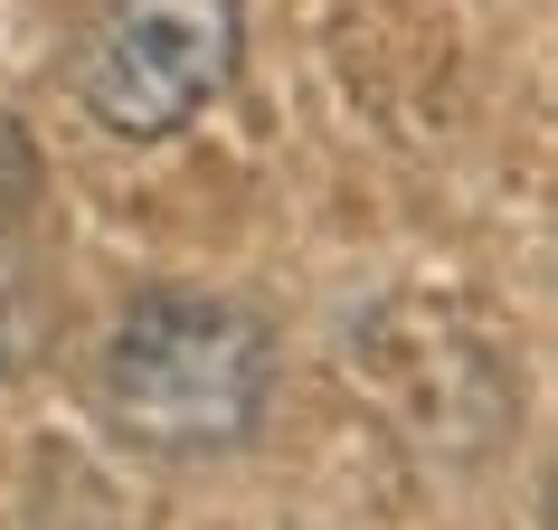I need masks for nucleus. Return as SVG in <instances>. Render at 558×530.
Returning <instances> with one entry per match:
<instances>
[{
  "label": "nucleus",
  "mask_w": 558,
  "mask_h": 530,
  "mask_svg": "<svg viewBox=\"0 0 558 530\" xmlns=\"http://www.w3.org/2000/svg\"><path fill=\"white\" fill-rule=\"evenodd\" d=\"M48 341V256H38V152L0 115V380Z\"/></svg>",
  "instance_id": "nucleus-3"
},
{
  "label": "nucleus",
  "mask_w": 558,
  "mask_h": 530,
  "mask_svg": "<svg viewBox=\"0 0 558 530\" xmlns=\"http://www.w3.org/2000/svg\"><path fill=\"white\" fill-rule=\"evenodd\" d=\"M246 0H105L66 58V86L114 143H171L236 86Z\"/></svg>",
  "instance_id": "nucleus-2"
},
{
  "label": "nucleus",
  "mask_w": 558,
  "mask_h": 530,
  "mask_svg": "<svg viewBox=\"0 0 558 530\" xmlns=\"http://www.w3.org/2000/svg\"><path fill=\"white\" fill-rule=\"evenodd\" d=\"M275 398V332L228 294H133L95 351V417L133 455H236Z\"/></svg>",
  "instance_id": "nucleus-1"
}]
</instances>
